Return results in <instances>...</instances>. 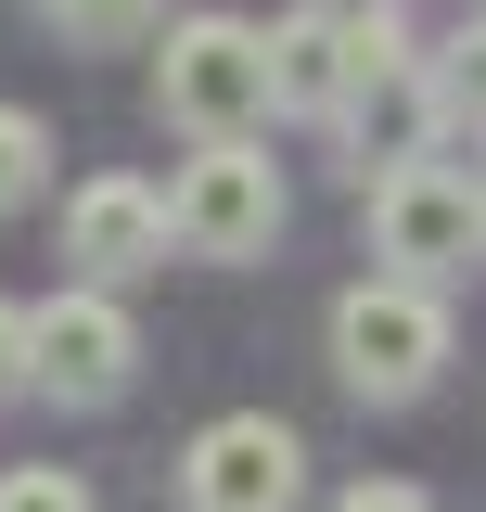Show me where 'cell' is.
Instances as JSON below:
<instances>
[{
  "label": "cell",
  "mask_w": 486,
  "mask_h": 512,
  "mask_svg": "<svg viewBox=\"0 0 486 512\" xmlns=\"http://www.w3.org/2000/svg\"><path fill=\"white\" fill-rule=\"evenodd\" d=\"M333 512H435V500H423V487H346Z\"/></svg>",
  "instance_id": "14"
},
{
  "label": "cell",
  "mask_w": 486,
  "mask_h": 512,
  "mask_svg": "<svg viewBox=\"0 0 486 512\" xmlns=\"http://www.w3.org/2000/svg\"><path fill=\"white\" fill-rule=\"evenodd\" d=\"M435 359H448V308H435L423 282H359L333 308V372L359 384V397H423Z\"/></svg>",
  "instance_id": "3"
},
{
  "label": "cell",
  "mask_w": 486,
  "mask_h": 512,
  "mask_svg": "<svg viewBox=\"0 0 486 512\" xmlns=\"http://www.w3.org/2000/svg\"><path fill=\"white\" fill-rule=\"evenodd\" d=\"M435 90H448V116H474V128H486V39H461V52H448V77H435Z\"/></svg>",
  "instance_id": "12"
},
{
  "label": "cell",
  "mask_w": 486,
  "mask_h": 512,
  "mask_svg": "<svg viewBox=\"0 0 486 512\" xmlns=\"http://www.w3.org/2000/svg\"><path fill=\"white\" fill-rule=\"evenodd\" d=\"M346 90H359V26H346V13H295V26H269V103L333 116Z\"/></svg>",
  "instance_id": "8"
},
{
  "label": "cell",
  "mask_w": 486,
  "mask_h": 512,
  "mask_svg": "<svg viewBox=\"0 0 486 512\" xmlns=\"http://www.w3.org/2000/svg\"><path fill=\"white\" fill-rule=\"evenodd\" d=\"M154 103L192 141H243V128L269 116V39L243 13H192L180 39H167V64H154Z\"/></svg>",
  "instance_id": "1"
},
{
  "label": "cell",
  "mask_w": 486,
  "mask_h": 512,
  "mask_svg": "<svg viewBox=\"0 0 486 512\" xmlns=\"http://www.w3.org/2000/svg\"><path fill=\"white\" fill-rule=\"evenodd\" d=\"M39 167H52V128L26 116V103H0V205H26V192H39Z\"/></svg>",
  "instance_id": "9"
},
{
  "label": "cell",
  "mask_w": 486,
  "mask_h": 512,
  "mask_svg": "<svg viewBox=\"0 0 486 512\" xmlns=\"http://www.w3.org/2000/svg\"><path fill=\"white\" fill-rule=\"evenodd\" d=\"M26 346H39V384L77 397V410L128 397V372H141V333H128V308L103 295V282H90V295H52V308L26 320Z\"/></svg>",
  "instance_id": "6"
},
{
  "label": "cell",
  "mask_w": 486,
  "mask_h": 512,
  "mask_svg": "<svg viewBox=\"0 0 486 512\" xmlns=\"http://www.w3.org/2000/svg\"><path fill=\"white\" fill-rule=\"evenodd\" d=\"M371 244L397 256V282H435V269H461V256L486 244V192L461 180V167L410 154V167L371 180Z\"/></svg>",
  "instance_id": "4"
},
{
  "label": "cell",
  "mask_w": 486,
  "mask_h": 512,
  "mask_svg": "<svg viewBox=\"0 0 486 512\" xmlns=\"http://www.w3.org/2000/svg\"><path fill=\"white\" fill-rule=\"evenodd\" d=\"M295 487H307V448H295V423H269V410L205 423L192 461H180V500L192 512H295Z\"/></svg>",
  "instance_id": "5"
},
{
  "label": "cell",
  "mask_w": 486,
  "mask_h": 512,
  "mask_svg": "<svg viewBox=\"0 0 486 512\" xmlns=\"http://www.w3.org/2000/svg\"><path fill=\"white\" fill-rule=\"evenodd\" d=\"M64 256H77L90 282H141V269L167 256V192H154V180H77Z\"/></svg>",
  "instance_id": "7"
},
{
  "label": "cell",
  "mask_w": 486,
  "mask_h": 512,
  "mask_svg": "<svg viewBox=\"0 0 486 512\" xmlns=\"http://www.w3.org/2000/svg\"><path fill=\"white\" fill-rule=\"evenodd\" d=\"M307 13H346V26H371V0H307Z\"/></svg>",
  "instance_id": "15"
},
{
  "label": "cell",
  "mask_w": 486,
  "mask_h": 512,
  "mask_svg": "<svg viewBox=\"0 0 486 512\" xmlns=\"http://www.w3.org/2000/svg\"><path fill=\"white\" fill-rule=\"evenodd\" d=\"M0 512H90V487L39 461V474H0Z\"/></svg>",
  "instance_id": "11"
},
{
  "label": "cell",
  "mask_w": 486,
  "mask_h": 512,
  "mask_svg": "<svg viewBox=\"0 0 486 512\" xmlns=\"http://www.w3.org/2000/svg\"><path fill=\"white\" fill-rule=\"evenodd\" d=\"M13 384H39V346H26V308H0V397Z\"/></svg>",
  "instance_id": "13"
},
{
  "label": "cell",
  "mask_w": 486,
  "mask_h": 512,
  "mask_svg": "<svg viewBox=\"0 0 486 512\" xmlns=\"http://www.w3.org/2000/svg\"><path fill=\"white\" fill-rule=\"evenodd\" d=\"M282 231V180H269V154H243V141H205L180 180H167V244L180 256H269Z\"/></svg>",
  "instance_id": "2"
},
{
  "label": "cell",
  "mask_w": 486,
  "mask_h": 512,
  "mask_svg": "<svg viewBox=\"0 0 486 512\" xmlns=\"http://www.w3.org/2000/svg\"><path fill=\"white\" fill-rule=\"evenodd\" d=\"M39 13H52L64 39H141V26H154L167 0H39Z\"/></svg>",
  "instance_id": "10"
}]
</instances>
